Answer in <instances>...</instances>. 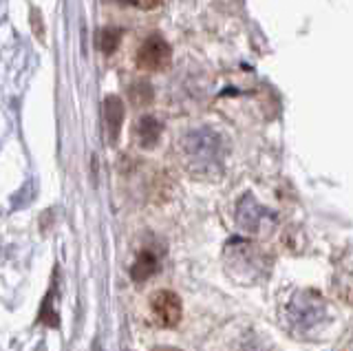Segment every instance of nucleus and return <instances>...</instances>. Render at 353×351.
<instances>
[{"label":"nucleus","mask_w":353,"mask_h":351,"mask_svg":"<svg viewBox=\"0 0 353 351\" xmlns=\"http://www.w3.org/2000/svg\"><path fill=\"white\" fill-rule=\"evenodd\" d=\"M124 5H132L137 9H154L157 5H161V0H119Z\"/></svg>","instance_id":"f8f14e48"},{"label":"nucleus","mask_w":353,"mask_h":351,"mask_svg":"<svg viewBox=\"0 0 353 351\" xmlns=\"http://www.w3.org/2000/svg\"><path fill=\"white\" fill-rule=\"evenodd\" d=\"M152 351H181V349H176V347H154Z\"/></svg>","instance_id":"ddd939ff"},{"label":"nucleus","mask_w":353,"mask_h":351,"mask_svg":"<svg viewBox=\"0 0 353 351\" xmlns=\"http://www.w3.org/2000/svg\"><path fill=\"white\" fill-rule=\"evenodd\" d=\"M102 108H104V124L108 130V137L110 141H115L119 137L121 122H124V104H121L117 95H108L102 102Z\"/></svg>","instance_id":"0eeeda50"},{"label":"nucleus","mask_w":353,"mask_h":351,"mask_svg":"<svg viewBox=\"0 0 353 351\" xmlns=\"http://www.w3.org/2000/svg\"><path fill=\"white\" fill-rule=\"evenodd\" d=\"M161 122L157 117H152V115H146V117H141L139 122H137V128H135V135H137V141H139V146L141 148H154L157 146V141L161 137Z\"/></svg>","instance_id":"6e6552de"},{"label":"nucleus","mask_w":353,"mask_h":351,"mask_svg":"<svg viewBox=\"0 0 353 351\" xmlns=\"http://www.w3.org/2000/svg\"><path fill=\"white\" fill-rule=\"evenodd\" d=\"M325 314H327L325 303L314 292L298 294L290 305V321L301 329V332H307L309 327L318 325L325 318Z\"/></svg>","instance_id":"f03ea898"},{"label":"nucleus","mask_w":353,"mask_h":351,"mask_svg":"<svg viewBox=\"0 0 353 351\" xmlns=\"http://www.w3.org/2000/svg\"><path fill=\"white\" fill-rule=\"evenodd\" d=\"M172 58L170 45L161 36L152 34L141 42V47L137 51V67L143 71H163L168 69Z\"/></svg>","instance_id":"7ed1b4c3"},{"label":"nucleus","mask_w":353,"mask_h":351,"mask_svg":"<svg viewBox=\"0 0 353 351\" xmlns=\"http://www.w3.org/2000/svg\"><path fill=\"white\" fill-rule=\"evenodd\" d=\"M183 157L188 168H190L194 174H208L219 172L221 166H223V157H225V146L223 139L219 137V133H214L212 128H194L190 130L183 141Z\"/></svg>","instance_id":"f257e3e1"},{"label":"nucleus","mask_w":353,"mask_h":351,"mask_svg":"<svg viewBox=\"0 0 353 351\" xmlns=\"http://www.w3.org/2000/svg\"><path fill=\"white\" fill-rule=\"evenodd\" d=\"M265 219V210L259 205V201L248 192L243 194V199L236 205V223L245 232H259Z\"/></svg>","instance_id":"423d86ee"},{"label":"nucleus","mask_w":353,"mask_h":351,"mask_svg":"<svg viewBox=\"0 0 353 351\" xmlns=\"http://www.w3.org/2000/svg\"><path fill=\"white\" fill-rule=\"evenodd\" d=\"M157 270H159V263L154 259V254H150V252H141L135 261V265H132L130 277L135 283H143V281H148Z\"/></svg>","instance_id":"1a4fd4ad"},{"label":"nucleus","mask_w":353,"mask_h":351,"mask_svg":"<svg viewBox=\"0 0 353 351\" xmlns=\"http://www.w3.org/2000/svg\"><path fill=\"white\" fill-rule=\"evenodd\" d=\"M119 40H121V36L115 29H102L99 31V38H97L99 49H102L104 53H113L119 45Z\"/></svg>","instance_id":"9b49d317"},{"label":"nucleus","mask_w":353,"mask_h":351,"mask_svg":"<svg viewBox=\"0 0 353 351\" xmlns=\"http://www.w3.org/2000/svg\"><path fill=\"white\" fill-rule=\"evenodd\" d=\"M150 312L154 316V323L159 327L163 329L176 327L183 314L181 299L170 290H159L150 296Z\"/></svg>","instance_id":"20e7f679"},{"label":"nucleus","mask_w":353,"mask_h":351,"mask_svg":"<svg viewBox=\"0 0 353 351\" xmlns=\"http://www.w3.org/2000/svg\"><path fill=\"white\" fill-rule=\"evenodd\" d=\"M128 97H130V102L135 104V106H148L152 102V86L148 82H135L128 89Z\"/></svg>","instance_id":"9d476101"},{"label":"nucleus","mask_w":353,"mask_h":351,"mask_svg":"<svg viewBox=\"0 0 353 351\" xmlns=\"http://www.w3.org/2000/svg\"><path fill=\"white\" fill-rule=\"evenodd\" d=\"M230 250V270H243L248 265V281L261 279L263 270H270V261H265L263 250L252 245V243H241L239 248H228Z\"/></svg>","instance_id":"39448f33"}]
</instances>
